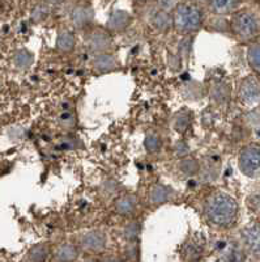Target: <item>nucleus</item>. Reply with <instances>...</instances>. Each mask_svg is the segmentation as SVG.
Here are the masks:
<instances>
[{"instance_id":"nucleus-1","label":"nucleus","mask_w":260,"mask_h":262,"mask_svg":"<svg viewBox=\"0 0 260 262\" xmlns=\"http://www.w3.org/2000/svg\"><path fill=\"white\" fill-rule=\"evenodd\" d=\"M204 214L208 222L220 228H228L238 217V203L226 193H213L204 205Z\"/></svg>"},{"instance_id":"nucleus-2","label":"nucleus","mask_w":260,"mask_h":262,"mask_svg":"<svg viewBox=\"0 0 260 262\" xmlns=\"http://www.w3.org/2000/svg\"><path fill=\"white\" fill-rule=\"evenodd\" d=\"M173 27L179 34H191L203 27L204 15L200 7L194 2H180L175 6L173 12Z\"/></svg>"},{"instance_id":"nucleus-3","label":"nucleus","mask_w":260,"mask_h":262,"mask_svg":"<svg viewBox=\"0 0 260 262\" xmlns=\"http://www.w3.org/2000/svg\"><path fill=\"white\" fill-rule=\"evenodd\" d=\"M230 27L234 36L242 41H250L259 34V21L248 11L237 12L231 18Z\"/></svg>"},{"instance_id":"nucleus-4","label":"nucleus","mask_w":260,"mask_h":262,"mask_svg":"<svg viewBox=\"0 0 260 262\" xmlns=\"http://www.w3.org/2000/svg\"><path fill=\"white\" fill-rule=\"evenodd\" d=\"M240 169L243 174L254 177L260 173V144L250 143L243 147L238 158Z\"/></svg>"},{"instance_id":"nucleus-5","label":"nucleus","mask_w":260,"mask_h":262,"mask_svg":"<svg viewBox=\"0 0 260 262\" xmlns=\"http://www.w3.org/2000/svg\"><path fill=\"white\" fill-rule=\"evenodd\" d=\"M85 43L90 51L96 54L109 53L112 49V38L104 29H94L86 36Z\"/></svg>"},{"instance_id":"nucleus-6","label":"nucleus","mask_w":260,"mask_h":262,"mask_svg":"<svg viewBox=\"0 0 260 262\" xmlns=\"http://www.w3.org/2000/svg\"><path fill=\"white\" fill-rule=\"evenodd\" d=\"M107 238L105 232L93 229L83 233L80 237V247L89 253H100L106 248Z\"/></svg>"},{"instance_id":"nucleus-7","label":"nucleus","mask_w":260,"mask_h":262,"mask_svg":"<svg viewBox=\"0 0 260 262\" xmlns=\"http://www.w3.org/2000/svg\"><path fill=\"white\" fill-rule=\"evenodd\" d=\"M238 97L245 105H252L260 98V84L254 76H247L240 84Z\"/></svg>"},{"instance_id":"nucleus-8","label":"nucleus","mask_w":260,"mask_h":262,"mask_svg":"<svg viewBox=\"0 0 260 262\" xmlns=\"http://www.w3.org/2000/svg\"><path fill=\"white\" fill-rule=\"evenodd\" d=\"M242 242L251 253L260 256V223L250 224L242 229Z\"/></svg>"},{"instance_id":"nucleus-9","label":"nucleus","mask_w":260,"mask_h":262,"mask_svg":"<svg viewBox=\"0 0 260 262\" xmlns=\"http://www.w3.org/2000/svg\"><path fill=\"white\" fill-rule=\"evenodd\" d=\"M114 209L122 216H131L136 212L137 209V198L132 194H124L119 196L114 203Z\"/></svg>"},{"instance_id":"nucleus-10","label":"nucleus","mask_w":260,"mask_h":262,"mask_svg":"<svg viewBox=\"0 0 260 262\" xmlns=\"http://www.w3.org/2000/svg\"><path fill=\"white\" fill-rule=\"evenodd\" d=\"M94 17V13H93V9L90 7L86 6H79L72 11V23L76 28L79 29H83V28L88 27L90 23L93 21Z\"/></svg>"},{"instance_id":"nucleus-11","label":"nucleus","mask_w":260,"mask_h":262,"mask_svg":"<svg viewBox=\"0 0 260 262\" xmlns=\"http://www.w3.org/2000/svg\"><path fill=\"white\" fill-rule=\"evenodd\" d=\"M93 67L97 72H110L118 67V62L115 57L109 53L97 54L93 59Z\"/></svg>"},{"instance_id":"nucleus-12","label":"nucleus","mask_w":260,"mask_h":262,"mask_svg":"<svg viewBox=\"0 0 260 262\" xmlns=\"http://www.w3.org/2000/svg\"><path fill=\"white\" fill-rule=\"evenodd\" d=\"M131 16L126 11H115L107 21V29L110 32H122L130 25Z\"/></svg>"},{"instance_id":"nucleus-13","label":"nucleus","mask_w":260,"mask_h":262,"mask_svg":"<svg viewBox=\"0 0 260 262\" xmlns=\"http://www.w3.org/2000/svg\"><path fill=\"white\" fill-rule=\"evenodd\" d=\"M77 257H79V249L76 248V245L64 243V244L56 248L53 259L59 262H69L75 261Z\"/></svg>"},{"instance_id":"nucleus-14","label":"nucleus","mask_w":260,"mask_h":262,"mask_svg":"<svg viewBox=\"0 0 260 262\" xmlns=\"http://www.w3.org/2000/svg\"><path fill=\"white\" fill-rule=\"evenodd\" d=\"M170 195H172V189L166 185L156 184L149 190V201L153 205H161V203L168 202Z\"/></svg>"},{"instance_id":"nucleus-15","label":"nucleus","mask_w":260,"mask_h":262,"mask_svg":"<svg viewBox=\"0 0 260 262\" xmlns=\"http://www.w3.org/2000/svg\"><path fill=\"white\" fill-rule=\"evenodd\" d=\"M76 45L75 36L69 30H63L59 33V36L56 38V49L63 54L72 53Z\"/></svg>"},{"instance_id":"nucleus-16","label":"nucleus","mask_w":260,"mask_h":262,"mask_svg":"<svg viewBox=\"0 0 260 262\" xmlns=\"http://www.w3.org/2000/svg\"><path fill=\"white\" fill-rule=\"evenodd\" d=\"M34 62V55L27 49H20L13 54V64L18 70H28Z\"/></svg>"},{"instance_id":"nucleus-17","label":"nucleus","mask_w":260,"mask_h":262,"mask_svg":"<svg viewBox=\"0 0 260 262\" xmlns=\"http://www.w3.org/2000/svg\"><path fill=\"white\" fill-rule=\"evenodd\" d=\"M152 24H153V27L156 28L157 30L165 33L168 32V30L170 29V27L173 25V18L166 11H160V12H157L156 15L153 16V18H152Z\"/></svg>"},{"instance_id":"nucleus-18","label":"nucleus","mask_w":260,"mask_h":262,"mask_svg":"<svg viewBox=\"0 0 260 262\" xmlns=\"http://www.w3.org/2000/svg\"><path fill=\"white\" fill-rule=\"evenodd\" d=\"M49 254H50V245H48L46 243H41V244H37L29 250V254H28V259L29 261H44L48 258Z\"/></svg>"},{"instance_id":"nucleus-19","label":"nucleus","mask_w":260,"mask_h":262,"mask_svg":"<svg viewBox=\"0 0 260 262\" xmlns=\"http://www.w3.org/2000/svg\"><path fill=\"white\" fill-rule=\"evenodd\" d=\"M190 123H191V113L188 111H180L178 112L173 119V126L177 131L183 133L188 128Z\"/></svg>"},{"instance_id":"nucleus-20","label":"nucleus","mask_w":260,"mask_h":262,"mask_svg":"<svg viewBox=\"0 0 260 262\" xmlns=\"http://www.w3.org/2000/svg\"><path fill=\"white\" fill-rule=\"evenodd\" d=\"M238 4V0H212L210 6L212 9L219 15H225V13L231 12Z\"/></svg>"},{"instance_id":"nucleus-21","label":"nucleus","mask_w":260,"mask_h":262,"mask_svg":"<svg viewBox=\"0 0 260 262\" xmlns=\"http://www.w3.org/2000/svg\"><path fill=\"white\" fill-rule=\"evenodd\" d=\"M179 169L186 176H195L200 170V165H199V161L195 160V159L186 158L180 160Z\"/></svg>"},{"instance_id":"nucleus-22","label":"nucleus","mask_w":260,"mask_h":262,"mask_svg":"<svg viewBox=\"0 0 260 262\" xmlns=\"http://www.w3.org/2000/svg\"><path fill=\"white\" fill-rule=\"evenodd\" d=\"M247 59L251 69L260 75V43H254L248 48Z\"/></svg>"},{"instance_id":"nucleus-23","label":"nucleus","mask_w":260,"mask_h":262,"mask_svg":"<svg viewBox=\"0 0 260 262\" xmlns=\"http://www.w3.org/2000/svg\"><path fill=\"white\" fill-rule=\"evenodd\" d=\"M144 146L147 148V151L154 154V152H158L161 149V139L160 137L154 133H149L147 134L144 140Z\"/></svg>"},{"instance_id":"nucleus-24","label":"nucleus","mask_w":260,"mask_h":262,"mask_svg":"<svg viewBox=\"0 0 260 262\" xmlns=\"http://www.w3.org/2000/svg\"><path fill=\"white\" fill-rule=\"evenodd\" d=\"M212 96L217 102H224L225 100H228L229 97V88L225 85V84L216 85L215 88H213Z\"/></svg>"},{"instance_id":"nucleus-25","label":"nucleus","mask_w":260,"mask_h":262,"mask_svg":"<svg viewBox=\"0 0 260 262\" xmlns=\"http://www.w3.org/2000/svg\"><path fill=\"white\" fill-rule=\"evenodd\" d=\"M140 232V224L136 222H131L126 228H124V236L130 240H135Z\"/></svg>"},{"instance_id":"nucleus-26","label":"nucleus","mask_w":260,"mask_h":262,"mask_svg":"<svg viewBox=\"0 0 260 262\" xmlns=\"http://www.w3.org/2000/svg\"><path fill=\"white\" fill-rule=\"evenodd\" d=\"M200 252V248H199V244H188L186 247V254H199Z\"/></svg>"}]
</instances>
